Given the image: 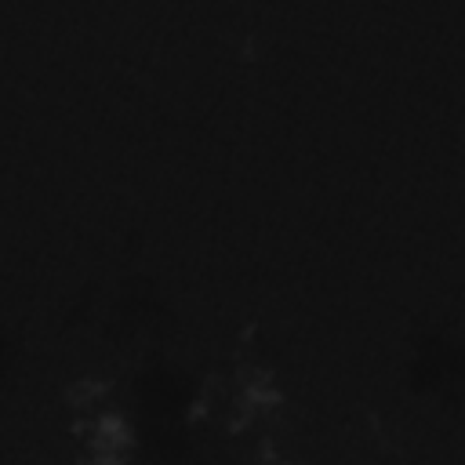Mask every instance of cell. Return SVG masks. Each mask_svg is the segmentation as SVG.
I'll use <instances>...</instances> for the list:
<instances>
[{
	"instance_id": "obj_1",
	"label": "cell",
	"mask_w": 465,
	"mask_h": 465,
	"mask_svg": "<svg viewBox=\"0 0 465 465\" xmlns=\"http://www.w3.org/2000/svg\"><path fill=\"white\" fill-rule=\"evenodd\" d=\"M73 440L80 443V458L94 465H124L138 450V432L131 418L116 407H94L73 418Z\"/></svg>"
},
{
	"instance_id": "obj_2",
	"label": "cell",
	"mask_w": 465,
	"mask_h": 465,
	"mask_svg": "<svg viewBox=\"0 0 465 465\" xmlns=\"http://www.w3.org/2000/svg\"><path fill=\"white\" fill-rule=\"evenodd\" d=\"M109 396H113V381L105 374H80V378H69L65 389H62V403L73 418L87 414L94 407H105Z\"/></svg>"
}]
</instances>
